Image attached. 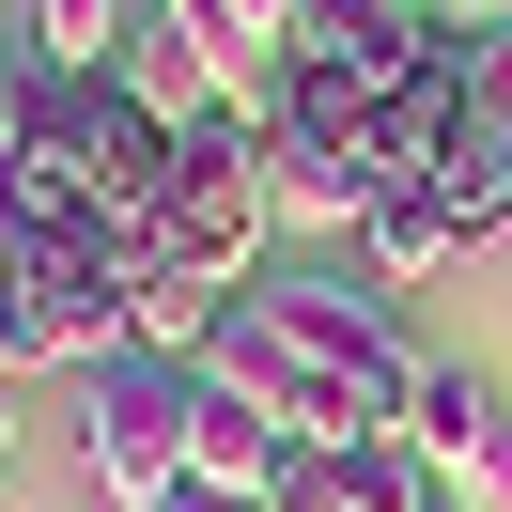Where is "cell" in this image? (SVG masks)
<instances>
[{"label":"cell","instance_id":"obj_1","mask_svg":"<svg viewBox=\"0 0 512 512\" xmlns=\"http://www.w3.org/2000/svg\"><path fill=\"white\" fill-rule=\"evenodd\" d=\"M187 435H202V373H187V357L125 342V357L78 373V466H94L109 512H156L171 481H187Z\"/></svg>","mask_w":512,"mask_h":512},{"label":"cell","instance_id":"obj_2","mask_svg":"<svg viewBox=\"0 0 512 512\" xmlns=\"http://www.w3.org/2000/svg\"><path fill=\"white\" fill-rule=\"evenodd\" d=\"M373 187H388V171H373V140H326L295 94H264V202H280V218L357 233V218H373Z\"/></svg>","mask_w":512,"mask_h":512},{"label":"cell","instance_id":"obj_3","mask_svg":"<svg viewBox=\"0 0 512 512\" xmlns=\"http://www.w3.org/2000/svg\"><path fill=\"white\" fill-rule=\"evenodd\" d=\"M109 78H125L156 125H202V109L233 94V63L202 47V16H187V0H140V16H125V47H109Z\"/></svg>","mask_w":512,"mask_h":512},{"label":"cell","instance_id":"obj_4","mask_svg":"<svg viewBox=\"0 0 512 512\" xmlns=\"http://www.w3.org/2000/svg\"><path fill=\"white\" fill-rule=\"evenodd\" d=\"M481 233H466V202L435 187V171H388L373 187V218H357V264L373 280H435V264H466Z\"/></svg>","mask_w":512,"mask_h":512},{"label":"cell","instance_id":"obj_5","mask_svg":"<svg viewBox=\"0 0 512 512\" xmlns=\"http://www.w3.org/2000/svg\"><path fill=\"white\" fill-rule=\"evenodd\" d=\"M187 373L218 388V404H249V419H280V435H295V419H311V357H295L280 326L249 311V295H233V311H218V342H202Z\"/></svg>","mask_w":512,"mask_h":512},{"label":"cell","instance_id":"obj_6","mask_svg":"<svg viewBox=\"0 0 512 512\" xmlns=\"http://www.w3.org/2000/svg\"><path fill=\"white\" fill-rule=\"evenodd\" d=\"M218 311H233V280H202V264H171V249H140V264H125V342L202 357V342H218Z\"/></svg>","mask_w":512,"mask_h":512},{"label":"cell","instance_id":"obj_7","mask_svg":"<svg viewBox=\"0 0 512 512\" xmlns=\"http://www.w3.org/2000/svg\"><path fill=\"white\" fill-rule=\"evenodd\" d=\"M280 419H249V404H218V388H202V435H187V481H218V497H264V481H280Z\"/></svg>","mask_w":512,"mask_h":512},{"label":"cell","instance_id":"obj_8","mask_svg":"<svg viewBox=\"0 0 512 512\" xmlns=\"http://www.w3.org/2000/svg\"><path fill=\"white\" fill-rule=\"evenodd\" d=\"M481 419H497V388H481L466 357H419V388H404V450H435V466H450Z\"/></svg>","mask_w":512,"mask_h":512},{"label":"cell","instance_id":"obj_9","mask_svg":"<svg viewBox=\"0 0 512 512\" xmlns=\"http://www.w3.org/2000/svg\"><path fill=\"white\" fill-rule=\"evenodd\" d=\"M125 16H140V0H32V63H47V78H109Z\"/></svg>","mask_w":512,"mask_h":512},{"label":"cell","instance_id":"obj_10","mask_svg":"<svg viewBox=\"0 0 512 512\" xmlns=\"http://www.w3.org/2000/svg\"><path fill=\"white\" fill-rule=\"evenodd\" d=\"M187 16H202L218 63H280V47H295V0H187Z\"/></svg>","mask_w":512,"mask_h":512},{"label":"cell","instance_id":"obj_11","mask_svg":"<svg viewBox=\"0 0 512 512\" xmlns=\"http://www.w3.org/2000/svg\"><path fill=\"white\" fill-rule=\"evenodd\" d=\"M435 497H450V512H512V419H481V435L450 450V466H435Z\"/></svg>","mask_w":512,"mask_h":512},{"label":"cell","instance_id":"obj_12","mask_svg":"<svg viewBox=\"0 0 512 512\" xmlns=\"http://www.w3.org/2000/svg\"><path fill=\"white\" fill-rule=\"evenodd\" d=\"M264 512H357L342 450H326V435H295V450H280V481H264Z\"/></svg>","mask_w":512,"mask_h":512},{"label":"cell","instance_id":"obj_13","mask_svg":"<svg viewBox=\"0 0 512 512\" xmlns=\"http://www.w3.org/2000/svg\"><path fill=\"white\" fill-rule=\"evenodd\" d=\"M481 187H497V218H512V109L481 125Z\"/></svg>","mask_w":512,"mask_h":512},{"label":"cell","instance_id":"obj_14","mask_svg":"<svg viewBox=\"0 0 512 512\" xmlns=\"http://www.w3.org/2000/svg\"><path fill=\"white\" fill-rule=\"evenodd\" d=\"M156 512H264V497H218V481H171Z\"/></svg>","mask_w":512,"mask_h":512},{"label":"cell","instance_id":"obj_15","mask_svg":"<svg viewBox=\"0 0 512 512\" xmlns=\"http://www.w3.org/2000/svg\"><path fill=\"white\" fill-rule=\"evenodd\" d=\"M435 16H466V32H497V16H512V0H435Z\"/></svg>","mask_w":512,"mask_h":512},{"label":"cell","instance_id":"obj_16","mask_svg":"<svg viewBox=\"0 0 512 512\" xmlns=\"http://www.w3.org/2000/svg\"><path fill=\"white\" fill-rule=\"evenodd\" d=\"M388 16H435V0H388Z\"/></svg>","mask_w":512,"mask_h":512},{"label":"cell","instance_id":"obj_17","mask_svg":"<svg viewBox=\"0 0 512 512\" xmlns=\"http://www.w3.org/2000/svg\"><path fill=\"white\" fill-rule=\"evenodd\" d=\"M0 450H16V404H0Z\"/></svg>","mask_w":512,"mask_h":512},{"label":"cell","instance_id":"obj_18","mask_svg":"<svg viewBox=\"0 0 512 512\" xmlns=\"http://www.w3.org/2000/svg\"><path fill=\"white\" fill-rule=\"evenodd\" d=\"M0 388H16V357H0Z\"/></svg>","mask_w":512,"mask_h":512},{"label":"cell","instance_id":"obj_19","mask_svg":"<svg viewBox=\"0 0 512 512\" xmlns=\"http://www.w3.org/2000/svg\"><path fill=\"white\" fill-rule=\"evenodd\" d=\"M435 512H450V497H435Z\"/></svg>","mask_w":512,"mask_h":512}]
</instances>
